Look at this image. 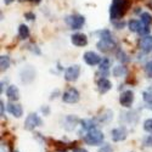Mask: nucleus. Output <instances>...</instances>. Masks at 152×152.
Returning <instances> with one entry per match:
<instances>
[{
  "instance_id": "obj_21",
  "label": "nucleus",
  "mask_w": 152,
  "mask_h": 152,
  "mask_svg": "<svg viewBox=\"0 0 152 152\" xmlns=\"http://www.w3.org/2000/svg\"><path fill=\"white\" fill-rule=\"evenodd\" d=\"M112 74L115 75V77L119 78V77H124L126 74V68L123 66V65H119V66H116L115 68L112 69Z\"/></svg>"
},
{
  "instance_id": "obj_1",
  "label": "nucleus",
  "mask_w": 152,
  "mask_h": 152,
  "mask_svg": "<svg viewBox=\"0 0 152 152\" xmlns=\"http://www.w3.org/2000/svg\"><path fill=\"white\" fill-rule=\"evenodd\" d=\"M83 140H84V142L86 145L97 146V145L102 144V141L105 140V135L100 129L94 128V129H91L89 132H86V134L83 136Z\"/></svg>"
},
{
  "instance_id": "obj_32",
  "label": "nucleus",
  "mask_w": 152,
  "mask_h": 152,
  "mask_svg": "<svg viewBox=\"0 0 152 152\" xmlns=\"http://www.w3.org/2000/svg\"><path fill=\"white\" fill-rule=\"evenodd\" d=\"M99 152H113V148L110 144H105L104 146H101L99 148Z\"/></svg>"
},
{
  "instance_id": "obj_7",
  "label": "nucleus",
  "mask_w": 152,
  "mask_h": 152,
  "mask_svg": "<svg viewBox=\"0 0 152 152\" xmlns=\"http://www.w3.org/2000/svg\"><path fill=\"white\" fill-rule=\"evenodd\" d=\"M80 75V66L79 65H73L66 68L65 71V79L67 82H75Z\"/></svg>"
},
{
  "instance_id": "obj_22",
  "label": "nucleus",
  "mask_w": 152,
  "mask_h": 152,
  "mask_svg": "<svg viewBox=\"0 0 152 152\" xmlns=\"http://www.w3.org/2000/svg\"><path fill=\"white\" fill-rule=\"evenodd\" d=\"M128 27H129V29H130L132 32L139 33L140 28L142 27V22L136 21V20H132V21H129V23H128Z\"/></svg>"
},
{
  "instance_id": "obj_18",
  "label": "nucleus",
  "mask_w": 152,
  "mask_h": 152,
  "mask_svg": "<svg viewBox=\"0 0 152 152\" xmlns=\"http://www.w3.org/2000/svg\"><path fill=\"white\" fill-rule=\"evenodd\" d=\"M115 45H116L115 40H104V39H101L96 44L97 49L100 50V51H104V53H107V51H110V50H112L113 48H115Z\"/></svg>"
},
{
  "instance_id": "obj_3",
  "label": "nucleus",
  "mask_w": 152,
  "mask_h": 152,
  "mask_svg": "<svg viewBox=\"0 0 152 152\" xmlns=\"http://www.w3.org/2000/svg\"><path fill=\"white\" fill-rule=\"evenodd\" d=\"M43 125V121L42 118L37 115V113H31L29 116H27L26 121H24V129L26 130H34L37 126H42Z\"/></svg>"
},
{
  "instance_id": "obj_39",
  "label": "nucleus",
  "mask_w": 152,
  "mask_h": 152,
  "mask_svg": "<svg viewBox=\"0 0 152 152\" xmlns=\"http://www.w3.org/2000/svg\"><path fill=\"white\" fill-rule=\"evenodd\" d=\"M26 17H27L28 20H33V18H34V15L31 14V12H28V14H26Z\"/></svg>"
},
{
  "instance_id": "obj_41",
  "label": "nucleus",
  "mask_w": 152,
  "mask_h": 152,
  "mask_svg": "<svg viewBox=\"0 0 152 152\" xmlns=\"http://www.w3.org/2000/svg\"><path fill=\"white\" fill-rule=\"evenodd\" d=\"M58 152H68V151H66V150H63V151H58Z\"/></svg>"
},
{
  "instance_id": "obj_4",
  "label": "nucleus",
  "mask_w": 152,
  "mask_h": 152,
  "mask_svg": "<svg viewBox=\"0 0 152 152\" xmlns=\"http://www.w3.org/2000/svg\"><path fill=\"white\" fill-rule=\"evenodd\" d=\"M61 97L63 102L66 104H77L80 99V94L75 88H69L61 95Z\"/></svg>"
},
{
  "instance_id": "obj_5",
  "label": "nucleus",
  "mask_w": 152,
  "mask_h": 152,
  "mask_svg": "<svg viewBox=\"0 0 152 152\" xmlns=\"http://www.w3.org/2000/svg\"><path fill=\"white\" fill-rule=\"evenodd\" d=\"M80 130L78 132V135L79 136H83L86 134V132H89L94 128H97V119L96 118H84V119H80Z\"/></svg>"
},
{
  "instance_id": "obj_14",
  "label": "nucleus",
  "mask_w": 152,
  "mask_h": 152,
  "mask_svg": "<svg viewBox=\"0 0 152 152\" xmlns=\"http://www.w3.org/2000/svg\"><path fill=\"white\" fill-rule=\"evenodd\" d=\"M140 49L142 50L144 53L148 54L152 51V35H144L141 39H140Z\"/></svg>"
},
{
  "instance_id": "obj_24",
  "label": "nucleus",
  "mask_w": 152,
  "mask_h": 152,
  "mask_svg": "<svg viewBox=\"0 0 152 152\" xmlns=\"http://www.w3.org/2000/svg\"><path fill=\"white\" fill-rule=\"evenodd\" d=\"M0 69H1V72H4V71H6L9 67H10V58H9V56H5V55H3L1 57H0Z\"/></svg>"
},
{
  "instance_id": "obj_15",
  "label": "nucleus",
  "mask_w": 152,
  "mask_h": 152,
  "mask_svg": "<svg viewBox=\"0 0 152 152\" xmlns=\"http://www.w3.org/2000/svg\"><path fill=\"white\" fill-rule=\"evenodd\" d=\"M71 42L73 45L80 48V46H85L88 44V38L83 33H75L71 37Z\"/></svg>"
},
{
  "instance_id": "obj_42",
  "label": "nucleus",
  "mask_w": 152,
  "mask_h": 152,
  "mask_svg": "<svg viewBox=\"0 0 152 152\" xmlns=\"http://www.w3.org/2000/svg\"><path fill=\"white\" fill-rule=\"evenodd\" d=\"M14 152H18V151H14Z\"/></svg>"
},
{
  "instance_id": "obj_25",
  "label": "nucleus",
  "mask_w": 152,
  "mask_h": 152,
  "mask_svg": "<svg viewBox=\"0 0 152 152\" xmlns=\"http://www.w3.org/2000/svg\"><path fill=\"white\" fill-rule=\"evenodd\" d=\"M123 116H124L126 119H128V121H126L128 123H132V124H135V123H136L135 121H133V118H136V119H137V115H136V112L132 111V112H128V113H124Z\"/></svg>"
},
{
  "instance_id": "obj_33",
  "label": "nucleus",
  "mask_w": 152,
  "mask_h": 152,
  "mask_svg": "<svg viewBox=\"0 0 152 152\" xmlns=\"http://www.w3.org/2000/svg\"><path fill=\"white\" fill-rule=\"evenodd\" d=\"M148 32H150L148 26H146V24L142 23V27L140 28V31H139V34L140 35H146V34H148Z\"/></svg>"
},
{
  "instance_id": "obj_28",
  "label": "nucleus",
  "mask_w": 152,
  "mask_h": 152,
  "mask_svg": "<svg viewBox=\"0 0 152 152\" xmlns=\"http://www.w3.org/2000/svg\"><path fill=\"white\" fill-rule=\"evenodd\" d=\"M144 130L148 134H152V118H148L144 122Z\"/></svg>"
},
{
  "instance_id": "obj_16",
  "label": "nucleus",
  "mask_w": 152,
  "mask_h": 152,
  "mask_svg": "<svg viewBox=\"0 0 152 152\" xmlns=\"http://www.w3.org/2000/svg\"><path fill=\"white\" fill-rule=\"evenodd\" d=\"M35 78V72L32 69V68H26V69H23L21 72V80L22 83L24 84H29L33 82V79Z\"/></svg>"
},
{
  "instance_id": "obj_19",
  "label": "nucleus",
  "mask_w": 152,
  "mask_h": 152,
  "mask_svg": "<svg viewBox=\"0 0 152 152\" xmlns=\"http://www.w3.org/2000/svg\"><path fill=\"white\" fill-rule=\"evenodd\" d=\"M142 100L146 105V108L152 111V88H147L142 91Z\"/></svg>"
},
{
  "instance_id": "obj_36",
  "label": "nucleus",
  "mask_w": 152,
  "mask_h": 152,
  "mask_svg": "<svg viewBox=\"0 0 152 152\" xmlns=\"http://www.w3.org/2000/svg\"><path fill=\"white\" fill-rule=\"evenodd\" d=\"M58 95H60V91H58V90L53 91V93H51V95H50V100H54V99H56Z\"/></svg>"
},
{
  "instance_id": "obj_9",
  "label": "nucleus",
  "mask_w": 152,
  "mask_h": 152,
  "mask_svg": "<svg viewBox=\"0 0 152 152\" xmlns=\"http://www.w3.org/2000/svg\"><path fill=\"white\" fill-rule=\"evenodd\" d=\"M66 22L68 23V26L72 28V29H80L83 27V24L85 22V18L80 15H73V16H69L67 17Z\"/></svg>"
},
{
  "instance_id": "obj_20",
  "label": "nucleus",
  "mask_w": 152,
  "mask_h": 152,
  "mask_svg": "<svg viewBox=\"0 0 152 152\" xmlns=\"http://www.w3.org/2000/svg\"><path fill=\"white\" fill-rule=\"evenodd\" d=\"M112 118H113V112L110 111V110L104 111L102 115L96 117V119H97L99 123H110V122L112 121Z\"/></svg>"
},
{
  "instance_id": "obj_23",
  "label": "nucleus",
  "mask_w": 152,
  "mask_h": 152,
  "mask_svg": "<svg viewBox=\"0 0 152 152\" xmlns=\"http://www.w3.org/2000/svg\"><path fill=\"white\" fill-rule=\"evenodd\" d=\"M18 35H20L21 39H27V38L29 37V29H28V27L26 26V24H21V26H20Z\"/></svg>"
},
{
  "instance_id": "obj_17",
  "label": "nucleus",
  "mask_w": 152,
  "mask_h": 152,
  "mask_svg": "<svg viewBox=\"0 0 152 152\" xmlns=\"http://www.w3.org/2000/svg\"><path fill=\"white\" fill-rule=\"evenodd\" d=\"M6 96L10 101H17L20 99V90L16 85H9L6 88Z\"/></svg>"
},
{
  "instance_id": "obj_30",
  "label": "nucleus",
  "mask_w": 152,
  "mask_h": 152,
  "mask_svg": "<svg viewBox=\"0 0 152 152\" xmlns=\"http://www.w3.org/2000/svg\"><path fill=\"white\" fill-rule=\"evenodd\" d=\"M142 144H144V146H146V147H152V134L146 135V136L142 139Z\"/></svg>"
},
{
  "instance_id": "obj_34",
  "label": "nucleus",
  "mask_w": 152,
  "mask_h": 152,
  "mask_svg": "<svg viewBox=\"0 0 152 152\" xmlns=\"http://www.w3.org/2000/svg\"><path fill=\"white\" fill-rule=\"evenodd\" d=\"M0 116H1V118L5 117V104H4V101H0Z\"/></svg>"
},
{
  "instance_id": "obj_38",
  "label": "nucleus",
  "mask_w": 152,
  "mask_h": 152,
  "mask_svg": "<svg viewBox=\"0 0 152 152\" xmlns=\"http://www.w3.org/2000/svg\"><path fill=\"white\" fill-rule=\"evenodd\" d=\"M0 85H1V86H0V93H4V89H5V88H6V82H1V84H0Z\"/></svg>"
},
{
  "instance_id": "obj_13",
  "label": "nucleus",
  "mask_w": 152,
  "mask_h": 152,
  "mask_svg": "<svg viewBox=\"0 0 152 152\" xmlns=\"http://www.w3.org/2000/svg\"><path fill=\"white\" fill-rule=\"evenodd\" d=\"M96 85H97V90H99L100 94H106L107 91H110L112 89V83L107 78H100V79H97Z\"/></svg>"
},
{
  "instance_id": "obj_2",
  "label": "nucleus",
  "mask_w": 152,
  "mask_h": 152,
  "mask_svg": "<svg viewBox=\"0 0 152 152\" xmlns=\"http://www.w3.org/2000/svg\"><path fill=\"white\" fill-rule=\"evenodd\" d=\"M128 6V1L126 0H113V3L111 5V10H110V16L111 20H118L121 18Z\"/></svg>"
},
{
  "instance_id": "obj_26",
  "label": "nucleus",
  "mask_w": 152,
  "mask_h": 152,
  "mask_svg": "<svg viewBox=\"0 0 152 152\" xmlns=\"http://www.w3.org/2000/svg\"><path fill=\"white\" fill-rule=\"evenodd\" d=\"M141 22L146 26H150L151 22H152V16L148 14V12H142L141 14Z\"/></svg>"
},
{
  "instance_id": "obj_10",
  "label": "nucleus",
  "mask_w": 152,
  "mask_h": 152,
  "mask_svg": "<svg viewBox=\"0 0 152 152\" xmlns=\"http://www.w3.org/2000/svg\"><path fill=\"white\" fill-rule=\"evenodd\" d=\"M80 123V119L77 117V116H66L65 119H63V128L68 132H72L75 129V126Z\"/></svg>"
},
{
  "instance_id": "obj_6",
  "label": "nucleus",
  "mask_w": 152,
  "mask_h": 152,
  "mask_svg": "<svg viewBox=\"0 0 152 152\" xmlns=\"http://www.w3.org/2000/svg\"><path fill=\"white\" fill-rule=\"evenodd\" d=\"M126 136H128V129L125 126H117V128L111 130V137L112 141L115 142H119V141H124Z\"/></svg>"
},
{
  "instance_id": "obj_11",
  "label": "nucleus",
  "mask_w": 152,
  "mask_h": 152,
  "mask_svg": "<svg viewBox=\"0 0 152 152\" xmlns=\"http://www.w3.org/2000/svg\"><path fill=\"white\" fill-rule=\"evenodd\" d=\"M6 110H7V112L10 113L11 116H14L16 118H21L22 115H23L22 106L18 105V104H15L14 101H10V102L6 105Z\"/></svg>"
},
{
  "instance_id": "obj_29",
  "label": "nucleus",
  "mask_w": 152,
  "mask_h": 152,
  "mask_svg": "<svg viewBox=\"0 0 152 152\" xmlns=\"http://www.w3.org/2000/svg\"><path fill=\"white\" fill-rule=\"evenodd\" d=\"M100 37H101V39H104V40H113L111 32L107 31V29H105V31H102V32H100Z\"/></svg>"
},
{
  "instance_id": "obj_12",
  "label": "nucleus",
  "mask_w": 152,
  "mask_h": 152,
  "mask_svg": "<svg viewBox=\"0 0 152 152\" xmlns=\"http://www.w3.org/2000/svg\"><path fill=\"white\" fill-rule=\"evenodd\" d=\"M83 57H84L85 63L89 66H96L101 62V57L94 51H86Z\"/></svg>"
},
{
  "instance_id": "obj_8",
  "label": "nucleus",
  "mask_w": 152,
  "mask_h": 152,
  "mask_svg": "<svg viewBox=\"0 0 152 152\" xmlns=\"http://www.w3.org/2000/svg\"><path fill=\"white\" fill-rule=\"evenodd\" d=\"M133 102H134V93L132 90H124L119 96V104L125 108H129L132 107Z\"/></svg>"
},
{
  "instance_id": "obj_37",
  "label": "nucleus",
  "mask_w": 152,
  "mask_h": 152,
  "mask_svg": "<svg viewBox=\"0 0 152 152\" xmlns=\"http://www.w3.org/2000/svg\"><path fill=\"white\" fill-rule=\"evenodd\" d=\"M42 112L44 113V116H48L49 113H50V108H49L48 106H43V107H42Z\"/></svg>"
},
{
  "instance_id": "obj_40",
  "label": "nucleus",
  "mask_w": 152,
  "mask_h": 152,
  "mask_svg": "<svg viewBox=\"0 0 152 152\" xmlns=\"http://www.w3.org/2000/svg\"><path fill=\"white\" fill-rule=\"evenodd\" d=\"M4 1H5V4H11L14 0H4Z\"/></svg>"
},
{
  "instance_id": "obj_31",
  "label": "nucleus",
  "mask_w": 152,
  "mask_h": 152,
  "mask_svg": "<svg viewBox=\"0 0 152 152\" xmlns=\"http://www.w3.org/2000/svg\"><path fill=\"white\" fill-rule=\"evenodd\" d=\"M145 72L147 74V77L152 79V61H148L145 65Z\"/></svg>"
},
{
  "instance_id": "obj_27",
  "label": "nucleus",
  "mask_w": 152,
  "mask_h": 152,
  "mask_svg": "<svg viewBox=\"0 0 152 152\" xmlns=\"http://www.w3.org/2000/svg\"><path fill=\"white\" fill-rule=\"evenodd\" d=\"M117 58H118V61H121L122 63H125V62H128V61H129L128 56H126L125 53L123 51V50H121V49L117 51Z\"/></svg>"
},
{
  "instance_id": "obj_35",
  "label": "nucleus",
  "mask_w": 152,
  "mask_h": 152,
  "mask_svg": "<svg viewBox=\"0 0 152 152\" xmlns=\"http://www.w3.org/2000/svg\"><path fill=\"white\" fill-rule=\"evenodd\" d=\"M72 152H89V151L85 150V148H83V147H74V148L72 150Z\"/></svg>"
}]
</instances>
